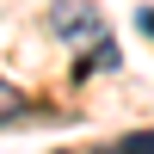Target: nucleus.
Instances as JSON below:
<instances>
[{"label":"nucleus","instance_id":"1","mask_svg":"<svg viewBox=\"0 0 154 154\" xmlns=\"http://www.w3.org/2000/svg\"><path fill=\"white\" fill-rule=\"evenodd\" d=\"M49 31H56L62 43H74L80 56L99 49V43H111V31H105V19H99L93 0H56V6H49Z\"/></svg>","mask_w":154,"mask_h":154},{"label":"nucleus","instance_id":"2","mask_svg":"<svg viewBox=\"0 0 154 154\" xmlns=\"http://www.w3.org/2000/svg\"><path fill=\"white\" fill-rule=\"evenodd\" d=\"M117 68H123L117 43H99V49H86V56L74 62V80H93V74H117Z\"/></svg>","mask_w":154,"mask_h":154},{"label":"nucleus","instance_id":"3","mask_svg":"<svg viewBox=\"0 0 154 154\" xmlns=\"http://www.w3.org/2000/svg\"><path fill=\"white\" fill-rule=\"evenodd\" d=\"M25 111H31V99H25L12 80H0V130H6V123H19Z\"/></svg>","mask_w":154,"mask_h":154},{"label":"nucleus","instance_id":"4","mask_svg":"<svg viewBox=\"0 0 154 154\" xmlns=\"http://www.w3.org/2000/svg\"><path fill=\"white\" fill-rule=\"evenodd\" d=\"M117 154H154V130H136V136H123Z\"/></svg>","mask_w":154,"mask_h":154},{"label":"nucleus","instance_id":"5","mask_svg":"<svg viewBox=\"0 0 154 154\" xmlns=\"http://www.w3.org/2000/svg\"><path fill=\"white\" fill-rule=\"evenodd\" d=\"M136 31H142L148 43H154V6H142V12H136Z\"/></svg>","mask_w":154,"mask_h":154}]
</instances>
